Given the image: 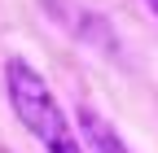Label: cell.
<instances>
[{
  "label": "cell",
  "mask_w": 158,
  "mask_h": 153,
  "mask_svg": "<svg viewBox=\"0 0 158 153\" xmlns=\"http://www.w3.org/2000/svg\"><path fill=\"white\" fill-rule=\"evenodd\" d=\"M5 96H9L13 114L22 118V127L40 144H53L57 136L75 131L70 118L62 114V105H57L53 88L44 83V74H40L31 61H22V57H9L5 61Z\"/></svg>",
  "instance_id": "obj_1"
},
{
  "label": "cell",
  "mask_w": 158,
  "mask_h": 153,
  "mask_svg": "<svg viewBox=\"0 0 158 153\" xmlns=\"http://www.w3.org/2000/svg\"><path fill=\"white\" fill-rule=\"evenodd\" d=\"M79 118H84V131H88V140H92V153H123V149H118V140H114V131L101 123V114L84 109Z\"/></svg>",
  "instance_id": "obj_2"
},
{
  "label": "cell",
  "mask_w": 158,
  "mask_h": 153,
  "mask_svg": "<svg viewBox=\"0 0 158 153\" xmlns=\"http://www.w3.org/2000/svg\"><path fill=\"white\" fill-rule=\"evenodd\" d=\"M145 5H149V9H154V13H158V0H145Z\"/></svg>",
  "instance_id": "obj_4"
},
{
  "label": "cell",
  "mask_w": 158,
  "mask_h": 153,
  "mask_svg": "<svg viewBox=\"0 0 158 153\" xmlns=\"http://www.w3.org/2000/svg\"><path fill=\"white\" fill-rule=\"evenodd\" d=\"M44 149H48V153H84V144L75 140V131H66V136H57V140H53V144H44Z\"/></svg>",
  "instance_id": "obj_3"
}]
</instances>
